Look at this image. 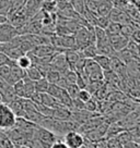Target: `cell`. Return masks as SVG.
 Wrapping results in <instances>:
<instances>
[{
    "instance_id": "obj_7",
    "label": "cell",
    "mask_w": 140,
    "mask_h": 148,
    "mask_svg": "<svg viewBox=\"0 0 140 148\" xmlns=\"http://www.w3.org/2000/svg\"><path fill=\"white\" fill-rule=\"evenodd\" d=\"M56 52H60L57 50L56 47H54L51 44H43V45H38L35 46L32 49V51H30V53H32L35 57L38 58H43V57H51L54 56Z\"/></svg>"
},
{
    "instance_id": "obj_15",
    "label": "cell",
    "mask_w": 140,
    "mask_h": 148,
    "mask_svg": "<svg viewBox=\"0 0 140 148\" xmlns=\"http://www.w3.org/2000/svg\"><path fill=\"white\" fill-rule=\"evenodd\" d=\"M69 5H71V8L75 10L77 13L80 14L81 16H83L84 10H85L84 0H69Z\"/></svg>"
},
{
    "instance_id": "obj_28",
    "label": "cell",
    "mask_w": 140,
    "mask_h": 148,
    "mask_svg": "<svg viewBox=\"0 0 140 148\" xmlns=\"http://www.w3.org/2000/svg\"><path fill=\"white\" fill-rule=\"evenodd\" d=\"M49 148H69V147H68V146H67L64 142H61V140H59V139H58V140H56L55 143L51 144Z\"/></svg>"
},
{
    "instance_id": "obj_18",
    "label": "cell",
    "mask_w": 140,
    "mask_h": 148,
    "mask_svg": "<svg viewBox=\"0 0 140 148\" xmlns=\"http://www.w3.org/2000/svg\"><path fill=\"white\" fill-rule=\"evenodd\" d=\"M15 62H17L18 66H20L21 69H23V70H26L28 68H30V66L33 64L32 60H31V58H30V56H28V53L21 56L19 59L15 60Z\"/></svg>"
},
{
    "instance_id": "obj_32",
    "label": "cell",
    "mask_w": 140,
    "mask_h": 148,
    "mask_svg": "<svg viewBox=\"0 0 140 148\" xmlns=\"http://www.w3.org/2000/svg\"><path fill=\"white\" fill-rule=\"evenodd\" d=\"M12 1H13V2H14V1H18V0H12Z\"/></svg>"
},
{
    "instance_id": "obj_19",
    "label": "cell",
    "mask_w": 140,
    "mask_h": 148,
    "mask_svg": "<svg viewBox=\"0 0 140 148\" xmlns=\"http://www.w3.org/2000/svg\"><path fill=\"white\" fill-rule=\"evenodd\" d=\"M48 81L45 77L37 79V81H34V87H35V92H46L47 88H48Z\"/></svg>"
},
{
    "instance_id": "obj_4",
    "label": "cell",
    "mask_w": 140,
    "mask_h": 148,
    "mask_svg": "<svg viewBox=\"0 0 140 148\" xmlns=\"http://www.w3.org/2000/svg\"><path fill=\"white\" fill-rule=\"evenodd\" d=\"M33 138H37L38 140H41L46 148H49L53 143H55L56 140H58V136L56 134H54L51 131L43 127L41 125H37L35 130H34V134H33Z\"/></svg>"
},
{
    "instance_id": "obj_21",
    "label": "cell",
    "mask_w": 140,
    "mask_h": 148,
    "mask_svg": "<svg viewBox=\"0 0 140 148\" xmlns=\"http://www.w3.org/2000/svg\"><path fill=\"white\" fill-rule=\"evenodd\" d=\"M96 109H98V101L93 97H91L88 101L84 102V110L89 112H95Z\"/></svg>"
},
{
    "instance_id": "obj_13",
    "label": "cell",
    "mask_w": 140,
    "mask_h": 148,
    "mask_svg": "<svg viewBox=\"0 0 140 148\" xmlns=\"http://www.w3.org/2000/svg\"><path fill=\"white\" fill-rule=\"evenodd\" d=\"M121 24L118 22H113L110 21L108 25L105 28V33L107 36H112V35H117V34H121Z\"/></svg>"
},
{
    "instance_id": "obj_8",
    "label": "cell",
    "mask_w": 140,
    "mask_h": 148,
    "mask_svg": "<svg viewBox=\"0 0 140 148\" xmlns=\"http://www.w3.org/2000/svg\"><path fill=\"white\" fill-rule=\"evenodd\" d=\"M107 37H108V42H110V45L112 46L113 50L115 51V52H118V51L125 49L128 42H129V38L123 36L121 34L112 35V36H107Z\"/></svg>"
},
{
    "instance_id": "obj_30",
    "label": "cell",
    "mask_w": 140,
    "mask_h": 148,
    "mask_svg": "<svg viewBox=\"0 0 140 148\" xmlns=\"http://www.w3.org/2000/svg\"><path fill=\"white\" fill-rule=\"evenodd\" d=\"M5 22H8V18L3 16V15H0V23H5Z\"/></svg>"
},
{
    "instance_id": "obj_9",
    "label": "cell",
    "mask_w": 140,
    "mask_h": 148,
    "mask_svg": "<svg viewBox=\"0 0 140 148\" xmlns=\"http://www.w3.org/2000/svg\"><path fill=\"white\" fill-rule=\"evenodd\" d=\"M70 116H71V110H69L66 107H59V108L53 109V113H51V118H54L56 120L60 121H67L70 120Z\"/></svg>"
},
{
    "instance_id": "obj_23",
    "label": "cell",
    "mask_w": 140,
    "mask_h": 148,
    "mask_svg": "<svg viewBox=\"0 0 140 148\" xmlns=\"http://www.w3.org/2000/svg\"><path fill=\"white\" fill-rule=\"evenodd\" d=\"M91 97H92V94L88 89H85V88H81L79 92H78V95H77V99H79L80 101L82 102L88 101Z\"/></svg>"
},
{
    "instance_id": "obj_10",
    "label": "cell",
    "mask_w": 140,
    "mask_h": 148,
    "mask_svg": "<svg viewBox=\"0 0 140 148\" xmlns=\"http://www.w3.org/2000/svg\"><path fill=\"white\" fill-rule=\"evenodd\" d=\"M113 8H114V5H113L112 0H102L100 2V5H98L96 14L100 16H107Z\"/></svg>"
},
{
    "instance_id": "obj_17",
    "label": "cell",
    "mask_w": 140,
    "mask_h": 148,
    "mask_svg": "<svg viewBox=\"0 0 140 148\" xmlns=\"http://www.w3.org/2000/svg\"><path fill=\"white\" fill-rule=\"evenodd\" d=\"M61 77V74L56 71V70H54L51 68V70H48L45 74V79L48 81V83L49 84H57V82L59 81V79Z\"/></svg>"
},
{
    "instance_id": "obj_16",
    "label": "cell",
    "mask_w": 140,
    "mask_h": 148,
    "mask_svg": "<svg viewBox=\"0 0 140 148\" xmlns=\"http://www.w3.org/2000/svg\"><path fill=\"white\" fill-rule=\"evenodd\" d=\"M13 5L12 0H0V15L8 16Z\"/></svg>"
},
{
    "instance_id": "obj_6",
    "label": "cell",
    "mask_w": 140,
    "mask_h": 148,
    "mask_svg": "<svg viewBox=\"0 0 140 148\" xmlns=\"http://www.w3.org/2000/svg\"><path fill=\"white\" fill-rule=\"evenodd\" d=\"M64 143L69 148H80L84 144V136L77 131H69L64 135Z\"/></svg>"
},
{
    "instance_id": "obj_31",
    "label": "cell",
    "mask_w": 140,
    "mask_h": 148,
    "mask_svg": "<svg viewBox=\"0 0 140 148\" xmlns=\"http://www.w3.org/2000/svg\"><path fill=\"white\" fill-rule=\"evenodd\" d=\"M38 1H41V2H42V1H51V0H38Z\"/></svg>"
},
{
    "instance_id": "obj_22",
    "label": "cell",
    "mask_w": 140,
    "mask_h": 148,
    "mask_svg": "<svg viewBox=\"0 0 140 148\" xmlns=\"http://www.w3.org/2000/svg\"><path fill=\"white\" fill-rule=\"evenodd\" d=\"M65 89H66V92H68V95H69L72 99H76V98H77V95H78V92H79V90H80V88L78 87L77 84H68V86H67Z\"/></svg>"
},
{
    "instance_id": "obj_27",
    "label": "cell",
    "mask_w": 140,
    "mask_h": 148,
    "mask_svg": "<svg viewBox=\"0 0 140 148\" xmlns=\"http://www.w3.org/2000/svg\"><path fill=\"white\" fill-rule=\"evenodd\" d=\"M12 61L14 60H11L8 56L3 53L2 51H0V65H3V64H10Z\"/></svg>"
},
{
    "instance_id": "obj_12",
    "label": "cell",
    "mask_w": 140,
    "mask_h": 148,
    "mask_svg": "<svg viewBox=\"0 0 140 148\" xmlns=\"http://www.w3.org/2000/svg\"><path fill=\"white\" fill-rule=\"evenodd\" d=\"M25 75H26L31 81H33V82L44 77L42 72H41V70L38 69V66L35 64H32L30 68H28V69L25 70Z\"/></svg>"
},
{
    "instance_id": "obj_14",
    "label": "cell",
    "mask_w": 140,
    "mask_h": 148,
    "mask_svg": "<svg viewBox=\"0 0 140 148\" xmlns=\"http://www.w3.org/2000/svg\"><path fill=\"white\" fill-rule=\"evenodd\" d=\"M64 90H65V88H61L60 86H58L57 84H49L46 92L49 94L51 96H53L54 98H56L57 100H58V99L60 98L61 94H62Z\"/></svg>"
},
{
    "instance_id": "obj_26",
    "label": "cell",
    "mask_w": 140,
    "mask_h": 148,
    "mask_svg": "<svg viewBox=\"0 0 140 148\" xmlns=\"http://www.w3.org/2000/svg\"><path fill=\"white\" fill-rule=\"evenodd\" d=\"M121 148H140V146L138 142H136L134 139H130L126 143L121 144Z\"/></svg>"
},
{
    "instance_id": "obj_25",
    "label": "cell",
    "mask_w": 140,
    "mask_h": 148,
    "mask_svg": "<svg viewBox=\"0 0 140 148\" xmlns=\"http://www.w3.org/2000/svg\"><path fill=\"white\" fill-rule=\"evenodd\" d=\"M110 23V20H108L107 16H100L98 15V18L95 20V23H94V26H98V27H101L103 29H105L106 26Z\"/></svg>"
},
{
    "instance_id": "obj_5",
    "label": "cell",
    "mask_w": 140,
    "mask_h": 148,
    "mask_svg": "<svg viewBox=\"0 0 140 148\" xmlns=\"http://www.w3.org/2000/svg\"><path fill=\"white\" fill-rule=\"evenodd\" d=\"M18 28L9 22L0 23V44H5L12 40L14 37L19 36Z\"/></svg>"
},
{
    "instance_id": "obj_3",
    "label": "cell",
    "mask_w": 140,
    "mask_h": 148,
    "mask_svg": "<svg viewBox=\"0 0 140 148\" xmlns=\"http://www.w3.org/2000/svg\"><path fill=\"white\" fill-rule=\"evenodd\" d=\"M84 74L88 76L89 81H103V70L93 59H85L83 68Z\"/></svg>"
},
{
    "instance_id": "obj_29",
    "label": "cell",
    "mask_w": 140,
    "mask_h": 148,
    "mask_svg": "<svg viewBox=\"0 0 140 148\" xmlns=\"http://www.w3.org/2000/svg\"><path fill=\"white\" fill-rule=\"evenodd\" d=\"M14 148H31L26 144H18V145H14Z\"/></svg>"
},
{
    "instance_id": "obj_1",
    "label": "cell",
    "mask_w": 140,
    "mask_h": 148,
    "mask_svg": "<svg viewBox=\"0 0 140 148\" xmlns=\"http://www.w3.org/2000/svg\"><path fill=\"white\" fill-rule=\"evenodd\" d=\"M76 42V48L79 50L90 44H95V35H94L93 26H80L77 32L73 34Z\"/></svg>"
},
{
    "instance_id": "obj_20",
    "label": "cell",
    "mask_w": 140,
    "mask_h": 148,
    "mask_svg": "<svg viewBox=\"0 0 140 148\" xmlns=\"http://www.w3.org/2000/svg\"><path fill=\"white\" fill-rule=\"evenodd\" d=\"M12 89H13L15 96L24 98V82H23V79H19L18 82H15V83L12 85Z\"/></svg>"
},
{
    "instance_id": "obj_24",
    "label": "cell",
    "mask_w": 140,
    "mask_h": 148,
    "mask_svg": "<svg viewBox=\"0 0 140 148\" xmlns=\"http://www.w3.org/2000/svg\"><path fill=\"white\" fill-rule=\"evenodd\" d=\"M10 64H3L0 65V79H2L3 81L8 82V79L10 77Z\"/></svg>"
},
{
    "instance_id": "obj_11",
    "label": "cell",
    "mask_w": 140,
    "mask_h": 148,
    "mask_svg": "<svg viewBox=\"0 0 140 148\" xmlns=\"http://www.w3.org/2000/svg\"><path fill=\"white\" fill-rule=\"evenodd\" d=\"M93 60L101 66L103 71L111 70V57L105 55H96L93 58Z\"/></svg>"
},
{
    "instance_id": "obj_2",
    "label": "cell",
    "mask_w": 140,
    "mask_h": 148,
    "mask_svg": "<svg viewBox=\"0 0 140 148\" xmlns=\"http://www.w3.org/2000/svg\"><path fill=\"white\" fill-rule=\"evenodd\" d=\"M17 116L7 103L0 101V131H8L14 127Z\"/></svg>"
}]
</instances>
